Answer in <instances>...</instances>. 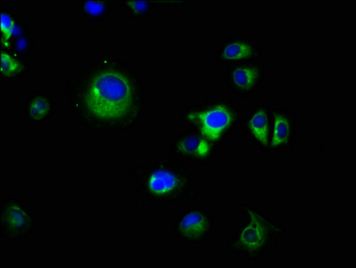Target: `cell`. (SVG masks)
Listing matches in <instances>:
<instances>
[{"label":"cell","instance_id":"6da1fadb","mask_svg":"<svg viewBox=\"0 0 356 268\" xmlns=\"http://www.w3.org/2000/svg\"><path fill=\"white\" fill-rule=\"evenodd\" d=\"M72 113L88 133H128L145 119V86L138 74L118 57L84 65L67 83Z\"/></svg>","mask_w":356,"mask_h":268},{"label":"cell","instance_id":"7a4b0ae2","mask_svg":"<svg viewBox=\"0 0 356 268\" xmlns=\"http://www.w3.org/2000/svg\"><path fill=\"white\" fill-rule=\"evenodd\" d=\"M118 193L134 207L146 204L168 206L183 201H197L201 192L193 187L188 167L168 156L153 163L130 165L115 171Z\"/></svg>","mask_w":356,"mask_h":268},{"label":"cell","instance_id":"3957f363","mask_svg":"<svg viewBox=\"0 0 356 268\" xmlns=\"http://www.w3.org/2000/svg\"><path fill=\"white\" fill-rule=\"evenodd\" d=\"M236 210L243 215L245 221L236 226L227 242V249L230 254L257 262L268 252L283 247L280 240L286 237L287 230L282 223L248 202L237 201Z\"/></svg>","mask_w":356,"mask_h":268},{"label":"cell","instance_id":"277c9868","mask_svg":"<svg viewBox=\"0 0 356 268\" xmlns=\"http://www.w3.org/2000/svg\"><path fill=\"white\" fill-rule=\"evenodd\" d=\"M241 109L230 99H206L181 111L179 121L186 129L195 131L220 149L241 123Z\"/></svg>","mask_w":356,"mask_h":268},{"label":"cell","instance_id":"5b68a950","mask_svg":"<svg viewBox=\"0 0 356 268\" xmlns=\"http://www.w3.org/2000/svg\"><path fill=\"white\" fill-rule=\"evenodd\" d=\"M36 216L29 205L17 196H8L0 205V237L7 242H22L35 235Z\"/></svg>","mask_w":356,"mask_h":268},{"label":"cell","instance_id":"8992f818","mask_svg":"<svg viewBox=\"0 0 356 268\" xmlns=\"http://www.w3.org/2000/svg\"><path fill=\"white\" fill-rule=\"evenodd\" d=\"M217 232L213 215L202 206L184 208L172 226V233L185 245H206Z\"/></svg>","mask_w":356,"mask_h":268},{"label":"cell","instance_id":"52a82bcc","mask_svg":"<svg viewBox=\"0 0 356 268\" xmlns=\"http://www.w3.org/2000/svg\"><path fill=\"white\" fill-rule=\"evenodd\" d=\"M0 13V48L28 58L36 46L29 26L7 6H1Z\"/></svg>","mask_w":356,"mask_h":268},{"label":"cell","instance_id":"ba28073f","mask_svg":"<svg viewBox=\"0 0 356 268\" xmlns=\"http://www.w3.org/2000/svg\"><path fill=\"white\" fill-rule=\"evenodd\" d=\"M218 149L210 140L195 131L186 129L175 134L168 145V156L192 165H211Z\"/></svg>","mask_w":356,"mask_h":268},{"label":"cell","instance_id":"9c48e42d","mask_svg":"<svg viewBox=\"0 0 356 268\" xmlns=\"http://www.w3.org/2000/svg\"><path fill=\"white\" fill-rule=\"evenodd\" d=\"M241 131L248 137L250 142L254 144L262 153L271 151L273 142V108L258 103L243 115Z\"/></svg>","mask_w":356,"mask_h":268},{"label":"cell","instance_id":"30bf717a","mask_svg":"<svg viewBox=\"0 0 356 268\" xmlns=\"http://www.w3.org/2000/svg\"><path fill=\"white\" fill-rule=\"evenodd\" d=\"M265 65L259 62H248L227 65L226 83L230 94L246 99L259 92L267 79Z\"/></svg>","mask_w":356,"mask_h":268},{"label":"cell","instance_id":"8fae6325","mask_svg":"<svg viewBox=\"0 0 356 268\" xmlns=\"http://www.w3.org/2000/svg\"><path fill=\"white\" fill-rule=\"evenodd\" d=\"M264 53L255 40L245 35L224 37L215 53L218 65H237L259 62Z\"/></svg>","mask_w":356,"mask_h":268},{"label":"cell","instance_id":"7c38bea8","mask_svg":"<svg viewBox=\"0 0 356 268\" xmlns=\"http://www.w3.org/2000/svg\"><path fill=\"white\" fill-rule=\"evenodd\" d=\"M273 132L271 151H289L296 145V117L286 106L273 108Z\"/></svg>","mask_w":356,"mask_h":268},{"label":"cell","instance_id":"4fadbf2b","mask_svg":"<svg viewBox=\"0 0 356 268\" xmlns=\"http://www.w3.org/2000/svg\"><path fill=\"white\" fill-rule=\"evenodd\" d=\"M57 113V103L49 92L31 90L24 102V118L34 126L48 123Z\"/></svg>","mask_w":356,"mask_h":268},{"label":"cell","instance_id":"5bb4252c","mask_svg":"<svg viewBox=\"0 0 356 268\" xmlns=\"http://www.w3.org/2000/svg\"><path fill=\"white\" fill-rule=\"evenodd\" d=\"M29 59L0 48V81L12 82L30 73Z\"/></svg>","mask_w":356,"mask_h":268},{"label":"cell","instance_id":"9a60e30c","mask_svg":"<svg viewBox=\"0 0 356 268\" xmlns=\"http://www.w3.org/2000/svg\"><path fill=\"white\" fill-rule=\"evenodd\" d=\"M79 13L92 24H103L111 17V0H80L77 3Z\"/></svg>","mask_w":356,"mask_h":268},{"label":"cell","instance_id":"2e32d148","mask_svg":"<svg viewBox=\"0 0 356 268\" xmlns=\"http://www.w3.org/2000/svg\"><path fill=\"white\" fill-rule=\"evenodd\" d=\"M120 8L126 9L128 17L133 21L149 19L159 8L157 1H139V0H120Z\"/></svg>","mask_w":356,"mask_h":268}]
</instances>
